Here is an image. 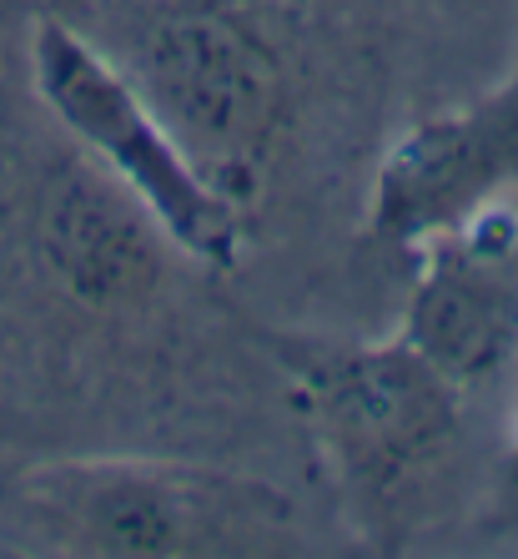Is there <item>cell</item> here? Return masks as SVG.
Listing matches in <instances>:
<instances>
[{
    "label": "cell",
    "instance_id": "obj_1",
    "mask_svg": "<svg viewBox=\"0 0 518 559\" xmlns=\"http://www.w3.org/2000/svg\"><path fill=\"white\" fill-rule=\"evenodd\" d=\"M15 520L56 555H262L292 534L282 489L182 459H71L15 484Z\"/></svg>",
    "mask_w": 518,
    "mask_h": 559
},
{
    "label": "cell",
    "instance_id": "obj_2",
    "mask_svg": "<svg viewBox=\"0 0 518 559\" xmlns=\"http://www.w3.org/2000/svg\"><path fill=\"white\" fill-rule=\"evenodd\" d=\"M31 66L51 117L96 156V167L146 212L171 248L202 262H232L237 202L171 136L131 71L106 61L92 40L61 21L36 26Z\"/></svg>",
    "mask_w": 518,
    "mask_h": 559
},
{
    "label": "cell",
    "instance_id": "obj_3",
    "mask_svg": "<svg viewBox=\"0 0 518 559\" xmlns=\"http://www.w3.org/2000/svg\"><path fill=\"white\" fill-rule=\"evenodd\" d=\"M292 378L348 489L368 499L402 495L454 443L458 389L402 338L377 348H302L292 353Z\"/></svg>",
    "mask_w": 518,
    "mask_h": 559
},
{
    "label": "cell",
    "instance_id": "obj_4",
    "mask_svg": "<svg viewBox=\"0 0 518 559\" xmlns=\"http://www.w3.org/2000/svg\"><path fill=\"white\" fill-rule=\"evenodd\" d=\"M131 81L196 156V167L232 197V171H252V156L267 146L277 121L282 86L273 51L237 15L192 5L167 11L146 31Z\"/></svg>",
    "mask_w": 518,
    "mask_h": 559
},
{
    "label": "cell",
    "instance_id": "obj_5",
    "mask_svg": "<svg viewBox=\"0 0 518 559\" xmlns=\"http://www.w3.org/2000/svg\"><path fill=\"white\" fill-rule=\"evenodd\" d=\"M518 187V71L473 106L418 121L377 167L373 237L423 248Z\"/></svg>",
    "mask_w": 518,
    "mask_h": 559
},
{
    "label": "cell",
    "instance_id": "obj_6",
    "mask_svg": "<svg viewBox=\"0 0 518 559\" xmlns=\"http://www.w3.org/2000/svg\"><path fill=\"white\" fill-rule=\"evenodd\" d=\"M423 248L402 343L463 393L498 373L518 343V222L493 202Z\"/></svg>",
    "mask_w": 518,
    "mask_h": 559
},
{
    "label": "cell",
    "instance_id": "obj_7",
    "mask_svg": "<svg viewBox=\"0 0 518 559\" xmlns=\"http://www.w3.org/2000/svg\"><path fill=\"white\" fill-rule=\"evenodd\" d=\"M131 212L142 207L136 202L121 207L117 197L86 182H71L51 202V258L61 262L65 283L76 293L111 298V293H131L152 273V242Z\"/></svg>",
    "mask_w": 518,
    "mask_h": 559
},
{
    "label": "cell",
    "instance_id": "obj_8",
    "mask_svg": "<svg viewBox=\"0 0 518 559\" xmlns=\"http://www.w3.org/2000/svg\"><path fill=\"white\" fill-rule=\"evenodd\" d=\"M518 489V443H514V459H508V495Z\"/></svg>",
    "mask_w": 518,
    "mask_h": 559
}]
</instances>
